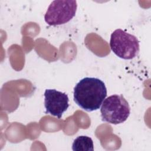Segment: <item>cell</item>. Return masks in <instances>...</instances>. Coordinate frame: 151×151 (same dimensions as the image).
I'll return each mask as SVG.
<instances>
[{"instance_id": "1", "label": "cell", "mask_w": 151, "mask_h": 151, "mask_svg": "<svg viewBox=\"0 0 151 151\" xmlns=\"http://www.w3.org/2000/svg\"><path fill=\"white\" fill-rule=\"evenodd\" d=\"M107 96L104 82L94 77H85L74 88V100L82 109L93 111L100 109Z\"/></svg>"}, {"instance_id": "2", "label": "cell", "mask_w": 151, "mask_h": 151, "mask_svg": "<svg viewBox=\"0 0 151 151\" xmlns=\"http://www.w3.org/2000/svg\"><path fill=\"white\" fill-rule=\"evenodd\" d=\"M100 113L103 121L117 124L127 119L130 113V107L122 95L113 94L103 100Z\"/></svg>"}, {"instance_id": "4", "label": "cell", "mask_w": 151, "mask_h": 151, "mask_svg": "<svg viewBox=\"0 0 151 151\" xmlns=\"http://www.w3.org/2000/svg\"><path fill=\"white\" fill-rule=\"evenodd\" d=\"M77 8V1L74 0L54 1L45 14V21L49 25L65 24L75 16Z\"/></svg>"}, {"instance_id": "3", "label": "cell", "mask_w": 151, "mask_h": 151, "mask_svg": "<svg viewBox=\"0 0 151 151\" xmlns=\"http://www.w3.org/2000/svg\"><path fill=\"white\" fill-rule=\"evenodd\" d=\"M110 47L117 57L124 60L134 58L140 50L139 41L137 37L122 29H117L112 32Z\"/></svg>"}, {"instance_id": "5", "label": "cell", "mask_w": 151, "mask_h": 151, "mask_svg": "<svg viewBox=\"0 0 151 151\" xmlns=\"http://www.w3.org/2000/svg\"><path fill=\"white\" fill-rule=\"evenodd\" d=\"M45 113L61 118L63 114L69 107V99L67 94L55 89H47L44 93Z\"/></svg>"}, {"instance_id": "6", "label": "cell", "mask_w": 151, "mask_h": 151, "mask_svg": "<svg viewBox=\"0 0 151 151\" xmlns=\"http://www.w3.org/2000/svg\"><path fill=\"white\" fill-rule=\"evenodd\" d=\"M72 149L74 151H93V141L87 136H78L73 143Z\"/></svg>"}]
</instances>
